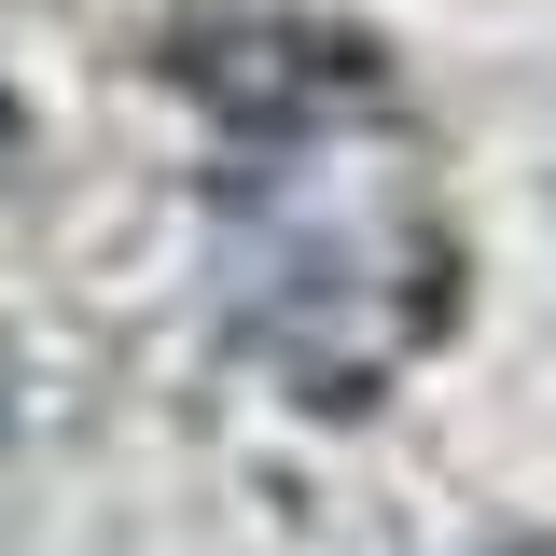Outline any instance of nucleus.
Masks as SVG:
<instances>
[{"instance_id": "nucleus-1", "label": "nucleus", "mask_w": 556, "mask_h": 556, "mask_svg": "<svg viewBox=\"0 0 556 556\" xmlns=\"http://www.w3.org/2000/svg\"><path fill=\"white\" fill-rule=\"evenodd\" d=\"M0 153H14V112H0Z\"/></svg>"}]
</instances>
